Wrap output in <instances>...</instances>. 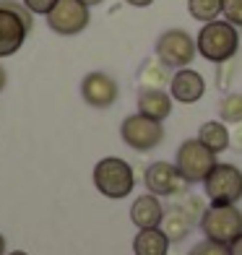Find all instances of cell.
Instances as JSON below:
<instances>
[{"label":"cell","instance_id":"obj_18","mask_svg":"<svg viewBox=\"0 0 242 255\" xmlns=\"http://www.w3.org/2000/svg\"><path fill=\"white\" fill-rule=\"evenodd\" d=\"M138 81H141L143 89H161L164 84H169L172 76L167 73V65L159 60V57H154V60H146L141 73H138Z\"/></svg>","mask_w":242,"mask_h":255},{"label":"cell","instance_id":"obj_14","mask_svg":"<svg viewBox=\"0 0 242 255\" xmlns=\"http://www.w3.org/2000/svg\"><path fill=\"white\" fill-rule=\"evenodd\" d=\"M164 208L159 203V195H138L135 203L130 206V219L138 229H148V227H159Z\"/></svg>","mask_w":242,"mask_h":255},{"label":"cell","instance_id":"obj_21","mask_svg":"<svg viewBox=\"0 0 242 255\" xmlns=\"http://www.w3.org/2000/svg\"><path fill=\"white\" fill-rule=\"evenodd\" d=\"M188 255H229V245H222V242H214V240H203Z\"/></svg>","mask_w":242,"mask_h":255},{"label":"cell","instance_id":"obj_2","mask_svg":"<svg viewBox=\"0 0 242 255\" xmlns=\"http://www.w3.org/2000/svg\"><path fill=\"white\" fill-rule=\"evenodd\" d=\"M31 16L34 13L24 3L18 5L13 0H0V57H10L21 50L34 26Z\"/></svg>","mask_w":242,"mask_h":255},{"label":"cell","instance_id":"obj_23","mask_svg":"<svg viewBox=\"0 0 242 255\" xmlns=\"http://www.w3.org/2000/svg\"><path fill=\"white\" fill-rule=\"evenodd\" d=\"M21 3H24L31 13H37V16H47L50 10L55 8V3L57 0H21Z\"/></svg>","mask_w":242,"mask_h":255},{"label":"cell","instance_id":"obj_28","mask_svg":"<svg viewBox=\"0 0 242 255\" xmlns=\"http://www.w3.org/2000/svg\"><path fill=\"white\" fill-rule=\"evenodd\" d=\"M84 3L91 8V5H99V3H105V0H84Z\"/></svg>","mask_w":242,"mask_h":255},{"label":"cell","instance_id":"obj_15","mask_svg":"<svg viewBox=\"0 0 242 255\" xmlns=\"http://www.w3.org/2000/svg\"><path fill=\"white\" fill-rule=\"evenodd\" d=\"M138 112L154 120H164L172 112V97L164 89H141L138 94Z\"/></svg>","mask_w":242,"mask_h":255},{"label":"cell","instance_id":"obj_3","mask_svg":"<svg viewBox=\"0 0 242 255\" xmlns=\"http://www.w3.org/2000/svg\"><path fill=\"white\" fill-rule=\"evenodd\" d=\"M94 185L102 195H107L112 201L128 198L135 185L133 167L120 156H105L94 167Z\"/></svg>","mask_w":242,"mask_h":255},{"label":"cell","instance_id":"obj_13","mask_svg":"<svg viewBox=\"0 0 242 255\" xmlns=\"http://www.w3.org/2000/svg\"><path fill=\"white\" fill-rule=\"evenodd\" d=\"M169 94L180 104H193L206 94V81L198 71H193V68H180L169 81Z\"/></svg>","mask_w":242,"mask_h":255},{"label":"cell","instance_id":"obj_17","mask_svg":"<svg viewBox=\"0 0 242 255\" xmlns=\"http://www.w3.org/2000/svg\"><path fill=\"white\" fill-rule=\"evenodd\" d=\"M198 138L211 148V151H224V148H229V143H232V135H229L227 130V125L224 123H219V120H209V123H203L201 125V130H198Z\"/></svg>","mask_w":242,"mask_h":255},{"label":"cell","instance_id":"obj_5","mask_svg":"<svg viewBox=\"0 0 242 255\" xmlns=\"http://www.w3.org/2000/svg\"><path fill=\"white\" fill-rule=\"evenodd\" d=\"M175 164L180 175L185 177V182H203L209 177V172L216 167V151H211L201 138H190V141L180 143Z\"/></svg>","mask_w":242,"mask_h":255},{"label":"cell","instance_id":"obj_19","mask_svg":"<svg viewBox=\"0 0 242 255\" xmlns=\"http://www.w3.org/2000/svg\"><path fill=\"white\" fill-rule=\"evenodd\" d=\"M188 13L195 21L209 24L222 16V0H188Z\"/></svg>","mask_w":242,"mask_h":255},{"label":"cell","instance_id":"obj_10","mask_svg":"<svg viewBox=\"0 0 242 255\" xmlns=\"http://www.w3.org/2000/svg\"><path fill=\"white\" fill-rule=\"evenodd\" d=\"M118 94H120L118 81H115L112 76H107V73H102V71L89 73L84 81H81V97H84V102L89 104V107L107 110L118 102Z\"/></svg>","mask_w":242,"mask_h":255},{"label":"cell","instance_id":"obj_1","mask_svg":"<svg viewBox=\"0 0 242 255\" xmlns=\"http://www.w3.org/2000/svg\"><path fill=\"white\" fill-rule=\"evenodd\" d=\"M195 47H198L201 57H206L209 63L222 65L227 60H232L240 50V34L237 26L229 24V21H209L203 24L198 37H195Z\"/></svg>","mask_w":242,"mask_h":255},{"label":"cell","instance_id":"obj_26","mask_svg":"<svg viewBox=\"0 0 242 255\" xmlns=\"http://www.w3.org/2000/svg\"><path fill=\"white\" fill-rule=\"evenodd\" d=\"M128 5H133V8H146V5H151L154 0H125Z\"/></svg>","mask_w":242,"mask_h":255},{"label":"cell","instance_id":"obj_27","mask_svg":"<svg viewBox=\"0 0 242 255\" xmlns=\"http://www.w3.org/2000/svg\"><path fill=\"white\" fill-rule=\"evenodd\" d=\"M3 86H5V71H3V65H0V91H3Z\"/></svg>","mask_w":242,"mask_h":255},{"label":"cell","instance_id":"obj_8","mask_svg":"<svg viewBox=\"0 0 242 255\" xmlns=\"http://www.w3.org/2000/svg\"><path fill=\"white\" fill-rule=\"evenodd\" d=\"M211 203H237L242 198V172L235 164H216L203 180Z\"/></svg>","mask_w":242,"mask_h":255},{"label":"cell","instance_id":"obj_29","mask_svg":"<svg viewBox=\"0 0 242 255\" xmlns=\"http://www.w3.org/2000/svg\"><path fill=\"white\" fill-rule=\"evenodd\" d=\"M0 255H5V240H3V235H0Z\"/></svg>","mask_w":242,"mask_h":255},{"label":"cell","instance_id":"obj_12","mask_svg":"<svg viewBox=\"0 0 242 255\" xmlns=\"http://www.w3.org/2000/svg\"><path fill=\"white\" fill-rule=\"evenodd\" d=\"M193 198H188V203H180V206H172L164 211V216H161V229L167 232L169 240H185L190 235L193 224L201 222L198 211H193Z\"/></svg>","mask_w":242,"mask_h":255},{"label":"cell","instance_id":"obj_20","mask_svg":"<svg viewBox=\"0 0 242 255\" xmlns=\"http://www.w3.org/2000/svg\"><path fill=\"white\" fill-rule=\"evenodd\" d=\"M219 115L224 123H242V94H227L219 102Z\"/></svg>","mask_w":242,"mask_h":255},{"label":"cell","instance_id":"obj_4","mask_svg":"<svg viewBox=\"0 0 242 255\" xmlns=\"http://www.w3.org/2000/svg\"><path fill=\"white\" fill-rule=\"evenodd\" d=\"M198 227L206 235V240L229 245L242 235V211L235 203H211L203 211Z\"/></svg>","mask_w":242,"mask_h":255},{"label":"cell","instance_id":"obj_30","mask_svg":"<svg viewBox=\"0 0 242 255\" xmlns=\"http://www.w3.org/2000/svg\"><path fill=\"white\" fill-rule=\"evenodd\" d=\"M8 255H26V253H21V250H13V253H8Z\"/></svg>","mask_w":242,"mask_h":255},{"label":"cell","instance_id":"obj_9","mask_svg":"<svg viewBox=\"0 0 242 255\" xmlns=\"http://www.w3.org/2000/svg\"><path fill=\"white\" fill-rule=\"evenodd\" d=\"M47 26L60 37H76L89 26V5L84 0H57L47 13Z\"/></svg>","mask_w":242,"mask_h":255},{"label":"cell","instance_id":"obj_7","mask_svg":"<svg viewBox=\"0 0 242 255\" xmlns=\"http://www.w3.org/2000/svg\"><path fill=\"white\" fill-rule=\"evenodd\" d=\"M120 135L133 151H151V148H156L164 141V128H161V120H154L148 115L138 112L122 120Z\"/></svg>","mask_w":242,"mask_h":255},{"label":"cell","instance_id":"obj_16","mask_svg":"<svg viewBox=\"0 0 242 255\" xmlns=\"http://www.w3.org/2000/svg\"><path fill=\"white\" fill-rule=\"evenodd\" d=\"M169 237L164 229L159 227H148V229H138V235L133 240V250L135 255H167L169 253Z\"/></svg>","mask_w":242,"mask_h":255},{"label":"cell","instance_id":"obj_25","mask_svg":"<svg viewBox=\"0 0 242 255\" xmlns=\"http://www.w3.org/2000/svg\"><path fill=\"white\" fill-rule=\"evenodd\" d=\"M229 135H232V133H229ZM232 141H235V143H229V146H235L237 151H242V128H237V133L232 135Z\"/></svg>","mask_w":242,"mask_h":255},{"label":"cell","instance_id":"obj_22","mask_svg":"<svg viewBox=\"0 0 242 255\" xmlns=\"http://www.w3.org/2000/svg\"><path fill=\"white\" fill-rule=\"evenodd\" d=\"M222 13L229 24L242 26V0H222Z\"/></svg>","mask_w":242,"mask_h":255},{"label":"cell","instance_id":"obj_11","mask_svg":"<svg viewBox=\"0 0 242 255\" xmlns=\"http://www.w3.org/2000/svg\"><path fill=\"white\" fill-rule=\"evenodd\" d=\"M143 182H146V188L151 190L154 195H159V198L177 195V193H182V188L188 185L185 177L180 175L177 164H169V161H154V164L146 169Z\"/></svg>","mask_w":242,"mask_h":255},{"label":"cell","instance_id":"obj_6","mask_svg":"<svg viewBox=\"0 0 242 255\" xmlns=\"http://www.w3.org/2000/svg\"><path fill=\"white\" fill-rule=\"evenodd\" d=\"M154 50H156L159 60L164 63L167 68H175V71L188 68L195 60V52H198L195 39L185 29H167L164 34H159Z\"/></svg>","mask_w":242,"mask_h":255},{"label":"cell","instance_id":"obj_24","mask_svg":"<svg viewBox=\"0 0 242 255\" xmlns=\"http://www.w3.org/2000/svg\"><path fill=\"white\" fill-rule=\"evenodd\" d=\"M229 255H242V235L235 242H229Z\"/></svg>","mask_w":242,"mask_h":255}]
</instances>
